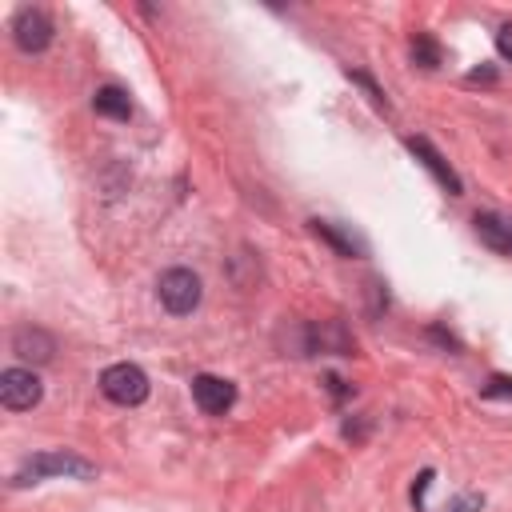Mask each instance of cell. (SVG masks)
I'll use <instances>...</instances> for the list:
<instances>
[{
  "mask_svg": "<svg viewBox=\"0 0 512 512\" xmlns=\"http://www.w3.org/2000/svg\"><path fill=\"white\" fill-rule=\"evenodd\" d=\"M48 476L92 480V476H96V464H88V460L76 456V452H40V456H32V460L20 464V472L12 476V484L24 488V484H40V480H48Z\"/></svg>",
  "mask_w": 512,
  "mask_h": 512,
  "instance_id": "cell-1",
  "label": "cell"
},
{
  "mask_svg": "<svg viewBox=\"0 0 512 512\" xmlns=\"http://www.w3.org/2000/svg\"><path fill=\"white\" fill-rule=\"evenodd\" d=\"M156 296H160V304H164L172 316H188V312L200 304L204 288H200V276H196L192 268H168V272L156 280Z\"/></svg>",
  "mask_w": 512,
  "mask_h": 512,
  "instance_id": "cell-2",
  "label": "cell"
},
{
  "mask_svg": "<svg viewBox=\"0 0 512 512\" xmlns=\"http://www.w3.org/2000/svg\"><path fill=\"white\" fill-rule=\"evenodd\" d=\"M100 392L112 400V404H124V408H132V404H144L148 400V376H144V368H136V364H108L104 372H100Z\"/></svg>",
  "mask_w": 512,
  "mask_h": 512,
  "instance_id": "cell-3",
  "label": "cell"
},
{
  "mask_svg": "<svg viewBox=\"0 0 512 512\" xmlns=\"http://www.w3.org/2000/svg\"><path fill=\"white\" fill-rule=\"evenodd\" d=\"M44 396L40 388V376L32 368H4L0 372V404L12 408V412H24V408H36Z\"/></svg>",
  "mask_w": 512,
  "mask_h": 512,
  "instance_id": "cell-4",
  "label": "cell"
},
{
  "mask_svg": "<svg viewBox=\"0 0 512 512\" xmlns=\"http://www.w3.org/2000/svg\"><path fill=\"white\" fill-rule=\"evenodd\" d=\"M12 40L20 52H44L52 44V20L44 8H20L12 16Z\"/></svg>",
  "mask_w": 512,
  "mask_h": 512,
  "instance_id": "cell-5",
  "label": "cell"
},
{
  "mask_svg": "<svg viewBox=\"0 0 512 512\" xmlns=\"http://www.w3.org/2000/svg\"><path fill=\"white\" fill-rule=\"evenodd\" d=\"M192 400H196V408L200 412H208V416H220V412H228L232 408V400H236V388H232V380H224V376H196L192 380Z\"/></svg>",
  "mask_w": 512,
  "mask_h": 512,
  "instance_id": "cell-6",
  "label": "cell"
},
{
  "mask_svg": "<svg viewBox=\"0 0 512 512\" xmlns=\"http://www.w3.org/2000/svg\"><path fill=\"white\" fill-rule=\"evenodd\" d=\"M408 152H412V156L432 172V180H436L440 188H448V196H460V192H464V184H460V176L452 172V164H448V160H444V156H440L424 136H408Z\"/></svg>",
  "mask_w": 512,
  "mask_h": 512,
  "instance_id": "cell-7",
  "label": "cell"
},
{
  "mask_svg": "<svg viewBox=\"0 0 512 512\" xmlns=\"http://www.w3.org/2000/svg\"><path fill=\"white\" fill-rule=\"evenodd\" d=\"M12 352H16L20 360H32V364H48V360L56 356V340H52L44 328H36V324H24V328H16V332H12Z\"/></svg>",
  "mask_w": 512,
  "mask_h": 512,
  "instance_id": "cell-8",
  "label": "cell"
},
{
  "mask_svg": "<svg viewBox=\"0 0 512 512\" xmlns=\"http://www.w3.org/2000/svg\"><path fill=\"white\" fill-rule=\"evenodd\" d=\"M472 228H476L480 244H488L500 256H512V220L508 216H500V212H476L472 216Z\"/></svg>",
  "mask_w": 512,
  "mask_h": 512,
  "instance_id": "cell-9",
  "label": "cell"
},
{
  "mask_svg": "<svg viewBox=\"0 0 512 512\" xmlns=\"http://www.w3.org/2000/svg\"><path fill=\"white\" fill-rule=\"evenodd\" d=\"M92 108H96L100 116H108V120H128V116H132V100H128V92H124V88H116V84L96 88Z\"/></svg>",
  "mask_w": 512,
  "mask_h": 512,
  "instance_id": "cell-10",
  "label": "cell"
},
{
  "mask_svg": "<svg viewBox=\"0 0 512 512\" xmlns=\"http://www.w3.org/2000/svg\"><path fill=\"white\" fill-rule=\"evenodd\" d=\"M312 232H316V236H324V240H328V244H332V248H336L340 256H360V244H356L352 236L336 232V228H332L328 220H312Z\"/></svg>",
  "mask_w": 512,
  "mask_h": 512,
  "instance_id": "cell-11",
  "label": "cell"
},
{
  "mask_svg": "<svg viewBox=\"0 0 512 512\" xmlns=\"http://www.w3.org/2000/svg\"><path fill=\"white\" fill-rule=\"evenodd\" d=\"M412 60H416L420 68H436V64H440V48H436L428 36H416V40H412Z\"/></svg>",
  "mask_w": 512,
  "mask_h": 512,
  "instance_id": "cell-12",
  "label": "cell"
},
{
  "mask_svg": "<svg viewBox=\"0 0 512 512\" xmlns=\"http://www.w3.org/2000/svg\"><path fill=\"white\" fill-rule=\"evenodd\" d=\"M484 396H508L512 400V380H504V376H492L484 388H480Z\"/></svg>",
  "mask_w": 512,
  "mask_h": 512,
  "instance_id": "cell-13",
  "label": "cell"
},
{
  "mask_svg": "<svg viewBox=\"0 0 512 512\" xmlns=\"http://www.w3.org/2000/svg\"><path fill=\"white\" fill-rule=\"evenodd\" d=\"M496 52H500L504 60H512V24H500V28H496Z\"/></svg>",
  "mask_w": 512,
  "mask_h": 512,
  "instance_id": "cell-14",
  "label": "cell"
},
{
  "mask_svg": "<svg viewBox=\"0 0 512 512\" xmlns=\"http://www.w3.org/2000/svg\"><path fill=\"white\" fill-rule=\"evenodd\" d=\"M476 508H480V496H472V492H468V496H460V500H452V504H448L444 512H476Z\"/></svg>",
  "mask_w": 512,
  "mask_h": 512,
  "instance_id": "cell-15",
  "label": "cell"
}]
</instances>
